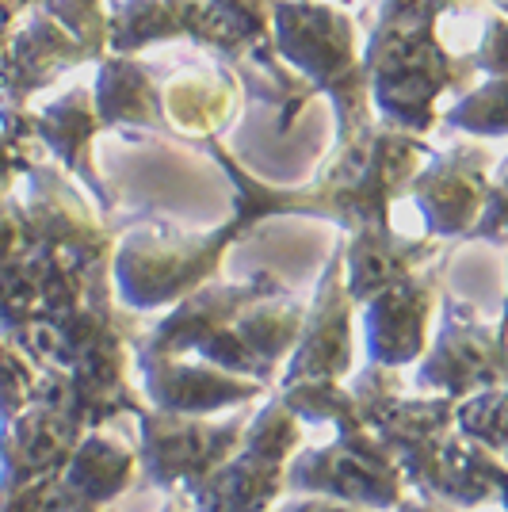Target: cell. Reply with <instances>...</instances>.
Instances as JSON below:
<instances>
[{"mask_svg": "<svg viewBox=\"0 0 508 512\" xmlns=\"http://www.w3.org/2000/svg\"><path fill=\"white\" fill-rule=\"evenodd\" d=\"M287 512H356V509H344V505H325V501H306V505H291Z\"/></svg>", "mask_w": 508, "mask_h": 512, "instance_id": "d6986e66", "label": "cell"}, {"mask_svg": "<svg viewBox=\"0 0 508 512\" xmlns=\"http://www.w3.org/2000/svg\"><path fill=\"white\" fill-rule=\"evenodd\" d=\"M172 4H161V0H130L119 8V20L111 27V35H115V46H146L149 39H165V35H176V31H184L180 27V12L172 16L169 12Z\"/></svg>", "mask_w": 508, "mask_h": 512, "instance_id": "9a60e30c", "label": "cell"}, {"mask_svg": "<svg viewBox=\"0 0 508 512\" xmlns=\"http://www.w3.org/2000/svg\"><path fill=\"white\" fill-rule=\"evenodd\" d=\"M69 425L62 413L50 409H31L12 425L4 440V459L8 467L20 470L23 478H46V470L69 463Z\"/></svg>", "mask_w": 508, "mask_h": 512, "instance_id": "30bf717a", "label": "cell"}, {"mask_svg": "<svg viewBox=\"0 0 508 512\" xmlns=\"http://www.w3.org/2000/svg\"><path fill=\"white\" fill-rule=\"evenodd\" d=\"M295 444H298L295 417H291V409L283 406H272L268 413H260L253 432H249V455H260L268 463H279Z\"/></svg>", "mask_w": 508, "mask_h": 512, "instance_id": "e0dca14e", "label": "cell"}, {"mask_svg": "<svg viewBox=\"0 0 508 512\" xmlns=\"http://www.w3.org/2000/svg\"><path fill=\"white\" fill-rule=\"evenodd\" d=\"M218 249H222V237L203 245V241H184L169 234H138L119 256L123 291L138 306L176 299L211 272Z\"/></svg>", "mask_w": 508, "mask_h": 512, "instance_id": "6da1fadb", "label": "cell"}, {"mask_svg": "<svg viewBox=\"0 0 508 512\" xmlns=\"http://www.w3.org/2000/svg\"><path fill=\"white\" fill-rule=\"evenodd\" d=\"M348 344H352V329H348V299L337 283V268L329 272V283L321 287V299L310 314V329L298 352L291 379H333L348 367Z\"/></svg>", "mask_w": 508, "mask_h": 512, "instance_id": "8992f818", "label": "cell"}, {"mask_svg": "<svg viewBox=\"0 0 508 512\" xmlns=\"http://www.w3.org/2000/svg\"><path fill=\"white\" fill-rule=\"evenodd\" d=\"M279 490V463L241 455L230 467L214 470L199 486V512H260Z\"/></svg>", "mask_w": 508, "mask_h": 512, "instance_id": "52a82bcc", "label": "cell"}, {"mask_svg": "<svg viewBox=\"0 0 508 512\" xmlns=\"http://www.w3.org/2000/svg\"><path fill=\"white\" fill-rule=\"evenodd\" d=\"M283 50L314 77H337L352 69V23L318 4H279Z\"/></svg>", "mask_w": 508, "mask_h": 512, "instance_id": "3957f363", "label": "cell"}, {"mask_svg": "<svg viewBox=\"0 0 508 512\" xmlns=\"http://www.w3.org/2000/svg\"><path fill=\"white\" fill-rule=\"evenodd\" d=\"M405 512H432V509H424V505H405Z\"/></svg>", "mask_w": 508, "mask_h": 512, "instance_id": "ffe728a7", "label": "cell"}, {"mask_svg": "<svg viewBox=\"0 0 508 512\" xmlns=\"http://www.w3.org/2000/svg\"><path fill=\"white\" fill-rule=\"evenodd\" d=\"M424 321H428V291L413 279L390 283L382 291L371 318H367V333H371V352L382 363H405L421 356L424 348Z\"/></svg>", "mask_w": 508, "mask_h": 512, "instance_id": "5b68a950", "label": "cell"}, {"mask_svg": "<svg viewBox=\"0 0 508 512\" xmlns=\"http://www.w3.org/2000/svg\"><path fill=\"white\" fill-rule=\"evenodd\" d=\"M46 119V138L54 142V150L77 169V146H85L92 138V107H88L85 92H73L43 115Z\"/></svg>", "mask_w": 508, "mask_h": 512, "instance_id": "2e32d148", "label": "cell"}, {"mask_svg": "<svg viewBox=\"0 0 508 512\" xmlns=\"http://www.w3.org/2000/svg\"><path fill=\"white\" fill-rule=\"evenodd\" d=\"M478 104H489V134H501L505 127V107H501V81H493L489 88H482V100ZM486 111V107H482ZM451 123H466V127L482 130V119H478V107H470V115H451Z\"/></svg>", "mask_w": 508, "mask_h": 512, "instance_id": "ac0fdd59", "label": "cell"}, {"mask_svg": "<svg viewBox=\"0 0 508 512\" xmlns=\"http://www.w3.org/2000/svg\"><path fill=\"white\" fill-rule=\"evenodd\" d=\"M222 455V432L211 425H195L184 417L153 413L146 417V467L161 482L169 478H207L214 459Z\"/></svg>", "mask_w": 508, "mask_h": 512, "instance_id": "277c9868", "label": "cell"}, {"mask_svg": "<svg viewBox=\"0 0 508 512\" xmlns=\"http://www.w3.org/2000/svg\"><path fill=\"white\" fill-rule=\"evenodd\" d=\"M409 253H413V245L382 230V222L367 226L352 245V287H348L352 299H367V295L382 291L386 283H398L413 260Z\"/></svg>", "mask_w": 508, "mask_h": 512, "instance_id": "8fae6325", "label": "cell"}, {"mask_svg": "<svg viewBox=\"0 0 508 512\" xmlns=\"http://www.w3.org/2000/svg\"><path fill=\"white\" fill-rule=\"evenodd\" d=\"M295 482L310 486V490H329L337 497L367 501V505H386L398 497V474L390 467V459L367 440L302 455L295 463Z\"/></svg>", "mask_w": 508, "mask_h": 512, "instance_id": "7a4b0ae2", "label": "cell"}, {"mask_svg": "<svg viewBox=\"0 0 508 512\" xmlns=\"http://www.w3.org/2000/svg\"><path fill=\"white\" fill-rule=\"evenodd\" d=\"M413 188H417V203L432 218V226L444 230V234L463 230L474 214H482V199H486L482 195V176L463 169L459 157L440 161V169H428Z\"/></svg>", "mask_w": 508, "mask_h": 512, "instance_id": "9c48e42d", "label": "cell"}, {"mask_svg": "<svg viewBox=\"0 0 508 512\" xmlns=\"http://www.w3.org/2000/svg\"><path fill=\"white\" fill-rule=\"evenodd\" d=\"M482 333L478 329H451L444 333V344L436 348V356L424 367V383L451 386V390H466L470 383H482Z\"/></svg>", "mask_w": 508, "mask_h": 512, "instance_id": "4fadbf2b", "label": "cell"}, {"mask_svg": "<svg viewBox=\"0 0 508 512\" xmlns=\"http://www.w3.org/2000/svg\"><path fill=\"white\" fill-rule=\"evenodd\" d=\"M149 390L165 409H214L253 394V386L214 367H184V363H149Z\"/></svg>", "mask_w": 508, "mask_h": 512, "instance_id": "ba28073f", "label": "cell"}, {"mask_svg": "<svg viewBox=\"0 0 508 512\" xmlns=\"http://www.w3.org/2000/svg\"><path fill=\"white\" fill-rule=\"evenodd\" d=\"M130 474H134L130 451L104 436H88L85 444H77L69 455V486L92 501L115 497L130 482Z\"/></svg>", "mask_w": 508, "mask_h": 512, "instance_id": "7c38bea8", "label": "cell"}, {"mask_svg": "<svg viewBox=\"0 0 508 512\" xmlns=\"http://www.w3.org/2000/svg\"><path fill=\"white\" fill-rule=\"evenodd\" d=\"M100 111H104L107 123H123V119H157V107H153V92H149L146 69L130 62L107 65L104 81H100Z\"/></svg>", "mask_w": 508, "mask_h": 512, "instance_id": "5bb4252c", "label": "cell"}]
</instances>
